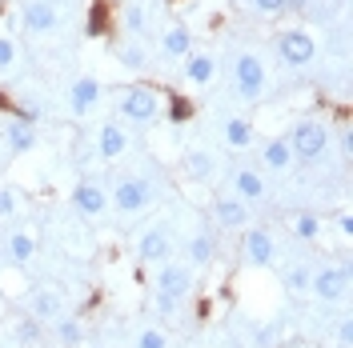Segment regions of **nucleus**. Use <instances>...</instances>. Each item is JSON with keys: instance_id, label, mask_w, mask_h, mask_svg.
I'll return each instance as SVG.
<instances>
[{"instance_id": "f257e3e1", "label": "nucleus", "mask_w": 353, "mask_h": 348, "mask_svg": "<svg viewBox=\"0 0 353 348\" xmlns=\"http://www.w3.org/2000/svg\"><path fill=\"white\" fill-rule=\"evenodd\" d=\"M117 112H121V120H129L132 129H149L157 116H161V100H157L153 88L132 85V88H125V92H121Z\"/></svg>"}, {"instance_id": "f03ea898", "label": "nucleus", "mask_w": 353, "mask_h": 348, "mask_svg": "<svg viewBox=\"0 0 353 348\" xmlns=\"http://www.w3.org/2000/svg\"><path fill=\"white\" fill-rule=\"evenodd\" d=\"M330 149V129L325 124H317V120H301V124H293L289 132V153L293 160H321Z\"/></svg>"}, {"instance_id": "7ed1b4c3", "label": "nucleus", "mask_w": 353, "mask_h": 348, "mask_svg": "<svg viewBox=\"0 0 353 348\" xmlns=\"http://www.w3.org/2000/svg\"><path fill=\"white\" fill-rule=\"evenodd\" d=\"M233 80H237V96H241V100H261L265 85H269L265 61L257 56V52H241L237 65H233Z\"/></svg>"}, {"instance_id": "20e7f679", "label": "nucleus", "mask_w": 353, "mask_h": 348, "mask_svg": "<svg viewBox=\"0 0 353 348\" xmlns=\"http://www.w3.org/2000/svg\"><path fill=\"white\" fill-rule=\"evenodd\" d=\"M149 200H153V188H149L141 176H121L117 188H112V196H109V204L121 213V217H137V213H145Z\"/></svg>"}, {"instance_id": "39448f33", "label": "nucleus", "mask_w": 353, "mask_h": 348, "mask_svg": "<svg viewBox=\"0 0 353 348\" xmlns=\"http://www.w3.org/2000/svg\"><path fill=\"white\" fill-rule=\"evenodd\" d=\"M277 52H281V61L293 68H305L313 56H317V44H313V36L309 32H301V28H289V32H281L277 36Z\"/></svg>"}, {"instance_id": "423d86ee", "label": "nucleus", "mask_w": 353, "mask_h": 348, "mask_svg": "<svg viewBox=\"0 0 353 348\" xmlns=\"http://www.w3.org/2000/svg\"><path fill=\"white\" fill-rule=\"evenodd\" d=\"M169 252H173V228L169 224H153V228H145L141 240H137V257L149 261V264L169 261Z\"/></svg>"}, {"instance_id": "0eeeda50", "label": "nucleus", "mask_w": 353, "mask_h": 348, "mask_svg": "<svg viewBox=\"0 0 353 348\" xmlns=\"http://www.w3.org/2000/svg\"><path fill=\"white\" fill-rule=\"evenodd\" d=\"M72 208L81 213V217H101L105 208H109V193H105V184L101 180H81L77 188H72Z\"/></svg>"}, {"instance_id": "6e6552de", "label": "nucleus", "mask_w": 353, "mask_h": 348, "mask_svg": "<svg viewBox=\"0 0 353 348\" xmlns=\"http://www.w3.org/2000/svg\"><path fill=\"white\" fill-rule=\"evenodd\" d=\"M189 288H193V268L189 264H173V261H161V272H157V292H165V296H189Z\"/></svg>"}, {"instance_id": "1a4fd4ad", "label": "nucleus", "mask_w": 353, "mask_h": 348, "mask_svg": "<svg viewBox=\"0 0 353 348\" xmlns=\"http://www.w3.org/2000/svg\"><path fill=\"white\" fill-rule=\"evenodd\" d=\"M309 288H313L325 305H330V301H341L345 288H350V268H321V272L309 276Z\"/></svg>"}, {"instance_id": "9d476101", "label": "nucleus", "mask_w": 353, "mask_h": 348, "mask_svg": "<svg viewBox=\"0 0 353 348\" xmlns=\"http://www.w3.org/2000/svg\"><path fill=\"white\" fill-rule=\"evenodd\" d=\"M97 105H101V80H92V76L72 80V88H68V109H72V116H88Z\"/></svg>"}, {"instance_id": "9b49d317", "label": "nucleus", "mask_w": 353, "mask_h": 348, "mask_svg": "<svg viewBox=\"0 0 353 348\" xmlns=\"http://www.w3.org/2000/svg\"><path fill=\"white\" fill-rule=\"evenodd\" d=\"M273 257H277L273 237H269L265 228H249V232H245V261L257 264V268H265V264H273Z\"/></svg>"}, {"instance_id": "f8f14e48", "label": "nucleus", "mask_w": 353, "mask_h": 348, "mask_svg": "<svg viewBox=\"0 0 353 348\" xmlns=\"http://www.w3.org/2000/svg\"><path fill=\"white\" fill-rule=\"evenodd\" d=\"M24 28L28 32H37V36H44V32H52L57 24H61V17H57V8L48 4V0H32V4H24Z\"/></svg>"}, {"instance_id": "ddd939ff", "label": "nucleus", "mask_w": 353, "mask_h": 348, "mask_svg": "<svg viewBox=\"0 0 353 348\" xmlns=\"http://www.w3.org/2000/svg\"><path fill=\"white\" fill-rule=\"evenodd\" d=\"M125 149H129V132H125V124H117V120L101 124V132H97V153H101V160H117Z\"/></svg>"}, {"instance_id": "4468645a", "label": "nucleus", "mask_w": 353, "mask_h": 348, "mask_svg": "<svg viewBox=\"0 0 353 348\" xmlns=\"http://www.w3.org/2000/svg\"><path fill=\"white\" fill-rule=\"evenodd\" d=\"M213 217H217L221 228H245V224H249V204L237 200V196H217Z\"/></svg>"}, {"instance_id": "2eb2a0df", "label": "nucleus", "mask_w": 353, "mask_h": 348, "mask_svg": "<svg viewBox=\"0 0 353 348\" xmlns=\"http://www.w3.org/2000/svg\"><path fill=\"white\" fill-rule=\"evenodd\" d=\"M233 196L245 200V204H257L265 196V176L257 168H237L233 173Z\"/></svg>"}, {"instance_id": "dca6fc26", "label": "nucleus", "mask_w": 353, "mask_h": 348, "mask_svg": "<svg viewBox=\"0 0 353 348\" xmlns=\"http://www.w3.org/2000/svg\"><path fill=\"white\" fill-rule=\"evenodd\" d=\"M161 48H165V56L185 61V56L193 52V36H189V28H185V24H169V28L161 32Z\"/></svg>"}, {"instance_id": "f3484780", "label": "nucleus", "mask_w": 353, "mask_h": 348, "mask_svg": "<svg viewBox=\"0 0 353 348\" xmlns=\"http://www.w3.org/2000/svg\"><path fill=\"white\" fill-rule=\"evenodd\" d=\"M61 308H65V296H61L57 288H41V292L28 301V316H37V320H57Z\"/></svg>"}, {"instance_id": "a211bd4d", "label": "nucleus", "mask_w": 353, "mask_h": 348, "mask_svg": "<svg viewBox=\"0 0 353 348\" xmlns=\"http://www.w3.org/2000/svg\"><path fill=\"white\" fill-rule=\"evenodd\" d=\"M4 144L12 149L17 156L32 153L37 149V124H24V120H8V129H4Z\"/></svg>"}, {"instance_id": "6ab92c4d", "label": "nucleus", "mask_w": 353, "mask_h": 348, "mask_svg": "<svg viewBox=\"0 0 353 348\" xmlns=\"http://www.w3.org/2000/svg\"><path fill=\"white\" fill-rule=\"evenodd\" d=\"M185 173L193 176V180H201V184L213 180V176H217V156L205 153V149H193V153L185 156Z\"/></svg>"}, {"instance_id": "aec40b11", "label": "nucleus", "mask_w": 353, "mask_h": 348, "mask_svg": "<svg viewBox=\"0 0 353 348\" xmlns=\"http://www.w3.org/2000/svg\"><path fill=\"white\" fill-rule=\"evenodd\" d=\"M213 72H217L213 56H205V52H189V56H185V80H189V85H209Z\"/></svg>"}, {"instance_id": "412c9836", "label": "nucleus", "mask_w": 353, "mask_h": 348, "mask_svg": "<svg viewBox=\"0 0 353 348\" xmlns=\"http://www.w3.org/2000/svg\"><path fill=\"white\" fill-rule=\"evenodd\" d=\"M261 160H265V168H273V173H281V168H289L293 164V153H289V140H265L261 144Z\"/></svg>"}, {"instance_id": "4be33fe9", "label": "nucleus", "mask_w": 353, "mask_h": 348, "mask_svg": "<svg viewBox=\"0 0 353 348\" xmlns=\"http://www.w3.org/2000/svg\"><path fill=\"white\" fill-rule=\"evenodd\" d=\"M185 252H189V264H209L217 257V240H213V232H193Z\"/></svg>"}, {"instance_id": "5701e85b", "label": "nucleus", "mask_w": 353, "mask_h": 348, "mask_svg": "<svg viewBox=\"0 0 353 348\" xmlns=\"http://www.w3.org/2000/svg\"><path fill=\"white\" fill-rule=\"evenodd\" d=\"M221 132H225V144H229V149H249V144H253V124H249L245 116H229Z\"/></svg>"}, {"instance_id": "b1692460", "label": "nucleus", "mask_w": 353, "mask_h": 348, "mask_svg": "<svg viewBox=\"0 0 353 348\" xmlns=\"http://www.w3.org/2000/svg\"><path fill=\"white\" fill-rule=\"evenodd\" d=\"M193 100H189V96H181V92H169V96H165V116H169V120H173V124H189V120H193Z\"/></svg>"}, {"instance_id": "393cba45", "label": "nucleus", "mask_w": 353, "mask_h": 348, "mask_svg": "<svg viewBox=\"0 0 353 348\" xmlns=\"http://www.w3.org/2000/svg\"><path fill=\"white\" fill-rule=\"evenodd\" d=\"M8 257L17 264H28L37 257V237H32V232H12V237H8Z\"/></svg>"}, {"instance_id": "a878e982", "label": "nucleus", "mask_w": 353, "mask_h": 348, "mask_svg": "<svg viewBox=\"0 0 353 348\" xmlns=\"http://www.w3.org/2000/svg\"><path fill=\"white\" fill-rule=\"evenodd\" d=\"M57 340H61L65 348H77L81 340H85L81 320H72V316H57Z\"/></svg>"}, {"instance_id": "bb28decb", "label": "nucleus", "mask_w": 353, "mask_h": 348, "mask_svg": "<svg viewBox=\"0 0 353 348\" xmlns=\"http://www.w3.org/2000/svg\"><path fill=\"white\" fill-rule=\"evenodd\" d=\"M317 232H321V220L313 213H297L293 217V237L297 240H317Z\"/></svg>"}, {"instance_id": "cd10ccee", "label": "nucleus", "mask_w": 353, "mask_h": 348, "mask_svg": "<svg viewBox=\"0 0 353 348\" xmlns=\"http://www.w3.org/2000/svg\"><path fill=\"white\" fill-rule=\"evenodd\" d=\"M109 28V0H97L88 8V36H101Z\"/></svg>"}, {"instance_id": "c85d7f7f", "label": "nucleus", "mask_w": 353, "mask_h": 348, "mask_svg": "<svg viewBox=\"0 0 353 348\" xmlns=\"http://www.w3.org/2000/svg\"><path fill=\"white\" fill-rule=\"evenodd\" d=\"M137 348H169V336L161 328H141L137 332Z\"/></svg>"}, {"instance_id": "c756f323", "label": "nucleus", "mask_w": 353, "mask_h": 348, "mask_svg": "<svg viewBox=\"0 0 353 348\" xmlns=\"http://www.w3.org/2000/svg\"><path fill=\"white\" fill-rule=\"evenodd\" d=\"M309 276H313V268H309V264H293V268H289V276H285V284L293 288V292H305Z\"/></svg>"}, {"instance_id": "7c9ffc66", "label": "nucleus", "mask_w": 353, "mask_h": 348, "mask_svg": "<svg viewBox=\"0 0 353 348\" xmlns=\"http://www.w3.org/2000/svg\"><path fill=\"white\" fill-rule=\"evenodd\" d=\"M37 336H41V320H37V316H24V320H17V340L32 345Z\"/></svg>"}, {"instance_id": "2f4dec72", "label": "nucleus", "mask_w": 353, "mask_h": 348, "mask_svg": "<svg viewBox=\"0 0 353 348\" xmlns=\"http://www.w3.org/2000/svg\"><path fill=\"white\" fill-rule=\"evenodd\" d=\"M125 24H129V32H137V36H141V32L149 28V21H145V8H141V4H129V8H125Z\"/></svg>"}, {"instance_id": "473e14b6", "label": "nucleus", "mask_w": 353, "mask_h": 348, "mask_svg": "<svg viewBox=\"0 0 353 348\" xmlns=\"http://www.w3.org/2000/svg\"><path fill=\"white\" fill-rule=\"evenodd\" d=\"M17 204H21V196H17V188H0V220L17 217Z\"/></svg>"}, {"instance_id": "72a5a7b5", "label": "nucleus", "mask_w": 353, "mask_h": 348, "mask_svg": "<svg viewBox=\"0 0 353 348\" xmlns=\"http://www.w3.org/2000/svg\"><path fill=\"white\" fill-rule=\"evenodd\" d=\"M121 61H125L129 68H137V72H141V68L149 65V61H145V52H141L137 44H129V48H121Z\"/></svg>"}, {"instance_id": "f704fd0d", "label": "nucleus", "mask_w": 353, "mask_h": 348, "mask_svg": "<svg viewBox=\"0 0 353 348\" xmlns=\"http://www.w3.org/2000/svg\"><path fill=\"white\" fill-rule=\"evenodd\" d=\"M12 65H17V44L8 41V36H0V72Z\"/></svg>"}, {"instance_id": "c9c22d12", "label": "nucleus", "mask_w": 353, "mask_h": 348, "mask_svg": "<svg viewBox=\"0 0 353 348\" xmlns=\"http://www.w3.org/2000/svg\"><path fill=\"white\" fill-rule=\"evenodd\" d=\"M253 4L261 8L265 17H281V12H285V0H253Z\"/></svg>"}, {"instance_id": "e433bc0d", "label": "nucleus", "mask_w": 353, "mask_h": 348, "mask_svg": "<svg viewBox=\"0 0 353 348\" xmlns=\"http://www.w3.org/2000/svg\"><path fill=\"white\" fill-rule=\"evenodd\" d=\"M157 312H161V316H173V312H176V296H165V292H157Z\"/></svg>"}, {"instance_id": "4c0bfd02", "label": "nucleus", "mask_w": 353, "mask_h": 348, "mask_svg": "<svg viewBox=\"0 0 353 348\" xmlns=\"http://www.w3.org/2000/svg\"><path fill=\"white\" fill-rule=\"evenodd\" d=\"M337 228H341V237H353V217L350 213H337Z\"/></svg>"}, {"instance_id": "58836bf2", "label": "nucleus", "mask_w": 353, "mask_h": 348, "mask_svg": "<svg viewBox=\"0 0 353 348\" xmlns=\"http://www.w3.org/2000/svg\"><path fill=\"white\" fill-rule=\"evenodd\" d=\"M337 340H341V345H350V340H353V325H350V320H341V328H337Z\"/></svg>"}, {"instance_id": "ea45409f", "label": "nucleus", "mask_w": 353, "mask_h": 348, "mask_svg": "<svg viewBox=\"0 0 353 348\" xmlns=\"http://www.w3.org/2000/svg\"><path fill=\"white\" fill-rule=\"evenodd\" d=\"M309 0H285V12H305Z\"/></svg>"}]
</instances>
